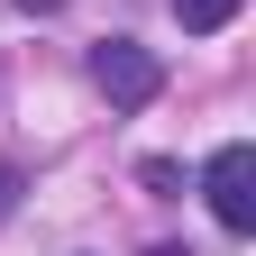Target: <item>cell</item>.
<instances>
[{"label":"cell","mask_w":256,"mask_h":256,"mask_svg":"<svg viewBox=\"0 0 256 256\" xmlns=\"http://www.w3.org/2000/svg\"><path fill=\"white\" fill-rule=\"evenodd\" d=\"M202 192H210V220H220V229L247 238V229H256V146L229 138V146L202 165Z\"/></svg>","instance_id":"obj_1"},{"label":"cell","mask_w":256,"mask_h":256,"mask_svg":"<svg viewBox=\"0 0 256 256\" xmlns=\"http://www.w3.org/2000/svg\"><path fill=\"white\" fill-rule=\"evenodd\" d=\"M92 82H101L119 110H146L156 92H165V64H156L138 37H101V46H92Z\"/></svg>","instance_id":"obj_2"},{"label":"cell","mask_w":256,"mask_h":256,"mask_svg":"<svg viewBox=\"0 0 256 256\" xmlns=\"http://www.w3.org/2000/svg\"><path fill=\"white\" fill-rule=\"evenodd\" d=\"M238 10H247V0H174V18L192 28V37H210V28H229Z\"/></svg>","instance_id":"obj_3"},{"label":"cell","mask_w":256,"mask_h":256,"mask_svg":"<svg viewBox=\"0 0 256 256\" xmlns=\"http://www.w3.org/2000/svg\"><path fill=\"white\" fill-rule=\"evenodd\" d=\"M18 202V165H0V210H10Z\"/></svg>","instance_id":"obj_4"},{"label":"cell","mask_w":256,"mask_h":256,"mask_svg":"<svg viewBox=\"0 0 256 256\" xmlns=\"http://www.w3.org/2000/svg\"><path fill=\"white\" fill-rule=\"evenodd\" d=\"M18 10H55V0H18Z\"/></svg>","instance_id":"obj_5"},{"label":"cell","mask_w":256,"mask_h":256,"mask_svg":"<svg viewBox=\"0 0 256 256\" xmlns=\"http://www.w3.org/2000/svg\"><path fill=\"white\" fill-rule=\"evenodd\" d=\"M156 256H183V247H156Z\"/></svg>","instance_id":"obj_6"}]
</instances>
